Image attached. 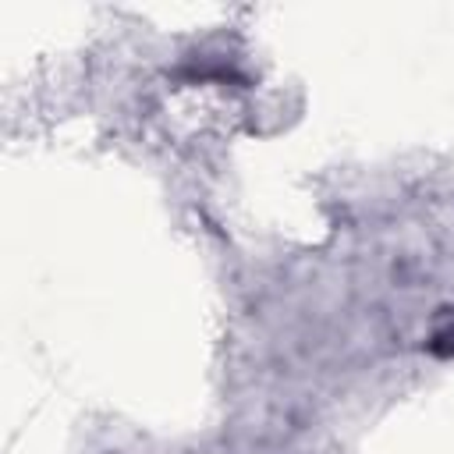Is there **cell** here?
<instances>
[{
  "instance_id": "obj_1",
  "label": "cell",
  "mask_w": 454,
  "mask_h": 454,
  "mask_svg": "<svg viewBox=\"0 0 454 454\" xmlns=\"http://www.w3.org/2000/svg\"><path fill=\"white\" fill-rule=\"evenodd\" d=\"M429 351H436V355H454V330L436 333V337L429 340Z\"/></svg>"
}]
</instances>
